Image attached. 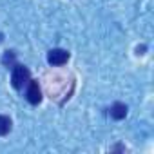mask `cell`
Masks as SVG:
<instances>
[{"mask_svg": "<svg viewBox=\"0 0 154 154\" xmlns=\"http://www.w3.org/2000/svg\"><path fill=\"white\" fill-rule=\"evenodd\" d=\"M31 80V72L26 65H15L13 67V72H11V85L20 91L27 85V82Z\"/></svg>", "mask_w": 154, "mask_h": 154, "instance_id": "6da1fadb", "label": "cell"}, {"mask_svg": "<svg viewBox=\"0 0 154 154\" xmlns=\"http://www.w3.org/2000/svg\"><path fill=\"white\" fill-rule=\"evenodd\" d=\"M26 98L31 105H38L42 102V91L36 80H29L27 82V91H26Z\"/></svg>", "mask_w": 154, "mask_h": 154, "instance_id": "7a4b0ae2", "label": "cell"}, {"mask_svg": "<svg viewBox=\"0 0 154 154\" xmlns=\"http://www.w3.org/2000/svg\"><path fill=\"white\" fill-rule=\"evenodd\" d=\"M69 60V53L65 49H51L47 53V62L51 65H63Z\"/></svg>", "mask_w": 154, "mask_h": 154, "instance_id": "3957f363", "label": "cell"}, {"mask_svg": "<svg viewBox=\"0 0 154 154\" xmlns=\"http://www.w3.org/2000/svg\"><path fill=\"white\" fill-rule=\"evenodd\" d=\"M109 114H111V118H114V120H123V118L127 116V105H125V103L116 102V103H112V105H111Z\"/></svg>", "mask_w": 154, "mask_h": 154, "instance_id": "277c9868", "label": "cell"}, {"mask_svg": "<svg viewBox=\"0 0 154 154\" xmlns=\"http://www.w3.org/2000/svg\"><path fill=\"white\" fill-rule=\"evenodd\" d=\"M11 118L9 116H4V114H0V136H6L9 131H11Z\"/></svg>", "mask_w": 154, "mask_h": 154, "instance_id": "5b68a950", "label": "cell"}, {"mask_svg": "<svg viewBox=\"0 0 154 154\" xmlns=\"http://www.w3.org/2000/svg\"><path fill=\"white\" fill-rule=\"evenodd\" d=\"M8 62H9V63L15 62V53H13V51H8V53L4 54V63H8Z\"/></svg>", "mask_w": 154, "mask_h": 154, "instance_id": "8992f818", "label": "cell"}, {"mask_svg": "<svg viewBox=\"0 0 154 154\" xmlns=\"http://www.w3.org/2000/svg\"><path fill=\"white\" fill-rule=\"evenodd\" d=\"M0 40H2V35H0Z\"/></svg>", "mask_w": 154, "mask_h": 154, "instance_id": "52a82bcc", "label": "cell"}]
</instances>
